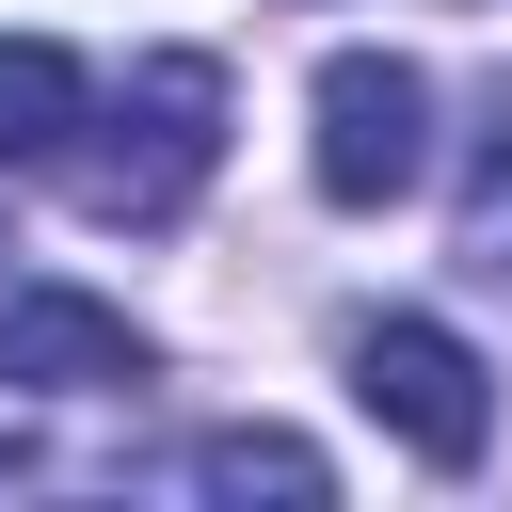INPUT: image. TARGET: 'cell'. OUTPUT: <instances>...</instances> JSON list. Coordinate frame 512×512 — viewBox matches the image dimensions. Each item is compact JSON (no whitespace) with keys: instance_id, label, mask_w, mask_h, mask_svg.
I'll list each match as a JSON object with an SVG mask.
<instances>
[{"instance_id":"cell-1","label":"cell","mask_w":512,"mask_h":512,"mask_svg":"<svg viewBox=\"0 0 512 512\" xmlns=\"http://www.w3.org/2000/svg\"><path fill=\"white\" fill-rule=\"evenodd\" d=\"M96 128H112V144L80 160V208H96V224H176V208L208 192V160H224V64H208V48H144Z\"/></svg>"},{"instance_id":"cell-2","label":"cell","mask_w":512,"mask_h":512,"mask_svg":"<svg viewBox=\"0 0 512 512\" xmlns=\"http://www.w3.org/2000/svg\"><path fill=\"white\" fill-rule=\"evenodd\" d=\"M352 400H368L416 464H448V480L496 448V368H480L448 320H368V336H352Z\"/></svg>"},{"instance_id":"cell-3","label":"cell","mask_w":512,"mask_h":512,"mask_svg":"<svg viewBox=\"0 0 512 512\" xmlns=\"http://www.w3.org/2000/svg\"><path fill=\"white\" fill-rule=\"evenodd\" d=\"M432 176V80L400 48H336L320 64V192L336 208H400Z\"/></svg>"},{"instance_id":"cell-4","label":"cell","mask_w":512,"mask_h":512,"mask_svg":"<svg viewBox=\"0 0 512 512\" xmlns=\"http://www.w3.org/2000/svg\"><path fill=\"white\" fill-rule=\"evenodd\" d=\"M0 384H144V336L80 288H16L0 304Z\"/></svg>"},{"instance_id":"cell-5","label":"cell","mask_w":512,"mask_h":512,"mask_svg":"<svg viewBox=\"0 0 512 512\" xmlns=\"http://www.w3.org/2000/svg\"><path fill=\"white\" fill-rule=\"evenodd\" d=\"M80 128H96V80H80V48H48V32H0V176H48Z\"/></svg>"},{"instance_id":"cell-6","label":"cell","mask_w":512,"mask_h":512,"mask_svg":"<svg viewBox=\"0 0 512 512\" xmlns=\"http://www.w3.org/2000/svg\"><path fill=\"white\" fill-rule=\"evenodd\" d=\"M192 496H288V512H320L336 464H320L304 432H208V448H192Z\"/></svg>"},{"instance_id":"cell-7","label":"cell","mask_w":512,"mask_h":512,"mask_svg":"<svg viewBox=\"0 0 512 512\" xmlns=\"http://www.w3.org/2000/svg\"><path fill=\"white\" fill-rule=\"evenodd\" d=\"M464 272H480V288H512V112H496V144H480V192H464Z\"/></svg>"},{"instance_id":"cell-8","label":"cell","mask_w":512,"mask_h":512,"mask_svg":"<svg viewBox=\"0 0 512 512\" xmlns=\"http://www.w3.org/2000/svg\"><path fill=\"white\" fill-rule=\"evenodd\" d=\"M16 464H32V432H0V480H16Z\"/></svg>"}]
</instances>
